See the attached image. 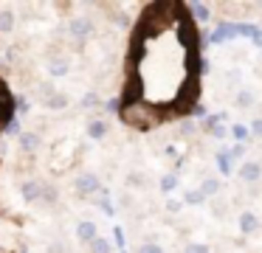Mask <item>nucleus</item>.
Instances as JSON below:
<instances>
[{"instance_id":"f03ea898","label":"nucleus","mask_w":262,"mask_h":253,"mask_svg":"<svg viewBox=\"0 0 262 253\" xmlns=\"http://www.w3.org/2000/svg\"><path fill=\"white\" fill-rule=\"evenodd\" d=\"M71 34H74L76 42H85L93 37V20L91 17H74L71 20Z\"/></svg>"},{"instance_id":"4468645a","label":"nucleus","mask_w":262,"mask_h":253,"mask_svg":"<svg viewBox=\"0 0 262 253\" xmlns=\"http://www.w3.org/2000/svg\"><path fill=\"white\" fill-rule=\"evenodd\" d=\"M57 197H59V191H57V186H51V183H42V194H40V200L42 202H57Z\"/></svg>"},{"instance_id":"bb28decb","label":"nucleus","mask_w":262,"mask_h":253,"mask_svg":"<svg viewBox=\"0 0 262 253\" xmlns=\"http://www.w3.org/2000/svg\"><path fill=\"white\" fill-rule=\"evenodd\" d=\"M254 132H256V135H262V121H256V124H254Z\"/></svg>"},{"instance_id":"6ab92c4d","label":"nucleus","mask_w":262,"mask_h":253,"mask_svg":"<svg viewBox=\"0 0 262 253\" xmlns=\"http://www.w3.org/2000/svg\"><path fill=\"white\" fill-rule=\"evenodd\" d=\"M178 186V177L175 174H166V177H161V191H172Z\"/></svg>"},{"instance_id":"20e7f679","label":"nucleus","mask_w":262,"mask_h":253,"mask_svg":"<svg viewBox=\"0 0 262 253\" xmlns=\"http://www.w3.org/2000/svg\"><path fill=\"white\" fill-rule=\"evenodd\" d=\"M96 222H91V219H82V222H76V239L79 242H88L91 245L93 239H96Z\"/></svg>"},{"instance_id":"5701e85b","label":"nucleus","mask_w":262,"mask_h":253,"mask_svg":"<svg viewBox=\"0 0 262 253\" xmlns=\"http://www.w3.org/2000/svg\"><path fill=\"white\" fill-rule=\"evenodd\" d=\"M234 135H237V138H245V135H248V129H245L243 124H237V127H234Z\"/></svg>"},{"instance_id":"423d86ee","label":"nucleus","mask_w":262,"mask_h":253,"mask_svg":"<svg viewBox=\"0 0 262 253\" xmlns=\"http://www.w3.org/2000/svg\"><path fill=\"white\" fill-rule=\"evenodd\" d=\"M68 71H71V65H68V59H62V56H57V59H51V62H48V73H51L54 79L68 76Z\"/></svg>"},{"instance_id":"1a4fd4ad","label":"nucleus","mask_w":262,"mask_h":253,"mask_svg":"<svg viewBox=\"0 0 262 253\" xmlns=\"http://www.w3.org/2000/svg\"><path fill=\"white\" fill-rule=\"evenodd\" d=\"M256 228H259V219H256L254 214L245 211L243 217H239V231H243V234H254Z\"/></svg>"},{"instance_id":"dca6fc26","label":"nucleus","mask_w":262,"mask_h":253,"mask_svg":"<svg viewBox=\"0 0 262 253\" xmlns=\"http://www.w3.org/2000/svg\"><path fill=\"white\" fill-rule=\"evenodd\" d=\"M102 104V99H99V93H85V99H82V110H93V107H99Z\"/></svg>"},{"instance_id":"0eeeda50","label":"nucleus","mask_w":262,"mask_h":253,"mask_svg":"<svg viewBox=\"0 0 262 253\" xmlns=\"http://www.w3.org/2000/svg\"><path fill=\"white\" fill-rule=\"evenodd\" d=\"M68 96L65 93H57V90H54L51 96H46V107L48 110H65V107H68Z\"/></svg>"},{"instance_id":"a211bd4d","label":"nucleus","mask_w":262,"mask_h":253,"mask_svg":"<svg viewBox=\"0 0 262 253\" xmlns=\"http://www.w3.org/2000/svg\"><path fill=\"white\" fill-rule=\"evenodd\" d=\"M136 253H164V247L155 245V242H144V245H138Z\"/></svg>"},{"instance_id":"f8f14e48","label":"nucleus","mask_w":262,"mask_h":253,"mask_svg":"<svg viewBox=\"0 0 262 253\" xmlns=\"http://www.w3.org/2000/svg\"><path fill=\"white\" fill-rule=\"evenodd\" d=\"M200 194H203V197H209V194H217V191H220V180H217V177H206L203 180V183H200Z\"/></svg>"},{"instance_id":"f3484780","label":"nucleus","mask_w":262,"mask_h":253,"mask_svg":"<svg viewBox=\"0 0 262 253\" xmlns=\"http://www.w3.org/2000/svg\"><path fill=\"white\" fill-rule=\"evenodd\" d=\"M254 104V93L251 90H239L237 93V107H251Z\"/></svg>"},{"instance_id":"b1692460","label":"nucleus","mask_w":262,"mask_h":253,"mask_svg":"<svg viewBox=\"0 0 262 253\" xmlns=\"http://www.w3.org/2000/svg\"><path fill=\"white\" fill-rule=\"evenodd\" d=\"M48 253H65V247H62V242H54L51 247H48Z\"/></svg>"},{"instance_id":"2eb2a0df","label":"nucleus","mask_w":262,"mask_h":253,"mask_svg":"<svg viewBox=\"0 0 262 253\" xmlns=\"http://www.w3.org/2000/svg\"><path fill=\"white\" fill-rule=\"evenodd\" d=\"M113 250V245H110L104 236H96V239L91 242V253H110Z\"/></svg>"},{"instance_id":"39448f33","label":"nucleus","mask_w":262,"mask_h":253,"mask_svg":"<svg viewBox=\"0 0 262 253\" xmlns=\"http://www.w3.org/2000/svg\"><path fill=\"white\" fill-rule=\"evenodd\" d=\"M239 177H243L245 183H256V180L262 177V166L256 160H245L243 166H239Z\"/></svg>"},{"instance_id":"f257e3e1","label":"nucleus","mask_w":262,"mask_h":253,"mask_svg":"<svg viewBox=\"0 0 262 253\" xmlns=\"http://www.w3.org/2000/svg\"><path fill=\"white\" fill-rule=\"evenodd\" d=\"M74 189L79 191L82 197H91V194H96V191H102V183H99L96 174L85 172V174H79V177L74 180Z\"/></svg>"},{"instance_id":"4be33fe9","label":"nucleus","mask_w":262,"mask_h":253,"mask_svg":"<svg viewBox=\"0 0 262 253\" xmlns=\"http://www.w3.org/2000/svg\"><path fill=\"white\" fill-rule=\"evenodd\" d=\"M6 132L9 135H20V121H17V118H12V121L6 124Z\"/></svg>"},{"instance_id":"9d476101","label":"nucleus","mask_w":262,"mask_h":253,"mask_svg":"<svg viewBox=\"0 0 262 253\" xmlns=\"http://www.w3.org/2000/svg\"><path fill=\"white\" fill-rule=\"evenodd\" d=\"M20 146H23V152H34L37 146H40V135L37 132H23L20 135Z\"/></svg>"},{"instance_id":"412c9836","label":"nucleus","mask_w":262,"mask_h":253,"mask_svg":"<svg viewBox=\"0 0 262 253\" xmlns=\"http://www.w3.org/2000/svg\"><path fill=\"white\" fill-rule=\"evenodd\" d=\"M186 253H209V247L200 245V242H192V245H186Z\"/></svg>"},{"instance_id":"aec40b11","label":"nucleus","mask_w":262,"mask_h":253,"mask_svg":"<svg viewBox=\"0 0 262 253\" xmlns=\"http://www.w3.org/2000/svg\"><path fill=\"white\" fill-rule=\"evenodd\" d=\"M203 200H206V197L200 194V191H186V202H189V205H198V202H203Z\"/></svg>"},{"instance_id":"7ed1b4c3","label":"nucleus","mask_w":262,"mask_h":253,"mask_svg":"<svg viewBox=\"0 0 262 253\" xmlns=\"http://www.w3.org/2000/svg\"><path fill=\"white\" fill-rule=\"evenodd\" d=\"M40 194H42V180H26L20 186V197L26 202H40Z\"/></svg>"},{"instance_id":"393cba45","label":"nucleus","mask_w":262,"mask_h":253,"mask_svg":"<svg viewBox=\"0 0 262 253\" xmlns=\"http://www.w3.org/2000/svg\"><path fill=\"white\" fill-rule=\"evenodd\" d=\"M17 110H20V112H29V101H26V99H17Z\"/></svg>"},{"instance_id":"6e6552de","label":"nucleus","mask_w":262,"mask_h":253,"mask_svg":"<svg viewBox=\"0 0 262 253\" xmlns=\"http://www.w3.org/2000/svg\"><path fill=\"white\" fill-rule=\"evenodd\" d=\"M104 135H107V121H91L88 124V138H93V141H102Z\"/></svg>"},{"instance_id":"9b49d317","label":"nucleus","mask_w":262,"mask_h":253,"mask_svg":"<svg viewBox=\"0 0 262 253\" xmlns=\"http://www.w3.org/2000/svg\"><path fill=\"white\" fill-rule=\"evenodd\" d=\"M14 28V11L12 9H3L0 11V34H9Z\"/></svg>"},{"instance_id":"a878e982","label":"nucleus","mask_w":262,"mask_h":253,"mask_svg":"<svg viewBox=\"0 0 262 253\" xmlns=\"http://www.w3.org/2000/svg\"><path fill=\"white\" fill-rule=\"evenodd\" d=\"M130 183H133V186H141V183H144L141 174H130Z\"/></svg>"},{"instance_id":"ddd939ff","label":"nucleus","mask_w":262,"mask_h":253,"mask_svg":"<svg viewBox=\"0 0 262 253\" xmlns=\"http://www.w3.org/2000/svg\"><path fill=\"white\" fill-rule=\"evenodd\" d=\"M189 11L194 14V20H198V22L209 20V6H206V3H189Z\"/></svg>"}]
</instances>
